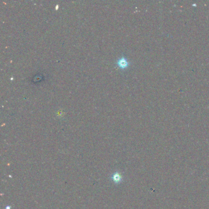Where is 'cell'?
I'll list each match as a JSON object with an SVG mask.
<instances>
[{"instance_id":"1","label":"cell","mask_w":209,"mask_h":209,"mask_svg":"<svg viewBox=\"0 0 209 209\" xmlns=\"http://www.w3.org/2000/svg\"><path fill=\"white\" fill-rule=\"evenodd\" d=\"M117 64H118V66L120 68H122V69H125L129 66V63L128 62V60H126L125 58L121 57V58H119L118 60V61H117Z\"/></svg>"},{"instance_id":"2","label":"cell","mask_w":209,"mask_h":209,"mask_svg":"<svg viewBox=\"0 0 209 209\" xmlns=\"http://www.w3.org/2000/svg\"><path fill=\"white\" fill-rule=\"evenodd\" d=\"M111 179L112 180L113 182L115 183V184H119L121 181H122V177H121V174L120 173L117 172L112 176Z\"/></svg>"}]
</instances>
